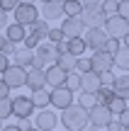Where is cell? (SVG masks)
Returning <instances> with one entry per match:
<instances>
[{
    "label": "cell",
    "instance_id": "1",
    "mask_svg": "<svg viewBox=\"0 0 129 131\" xmlns=\"http://www.w3.org/2000/svg\"><path fill=\"white\" fill-rule=\"evenodd\" d=\"M58 122L66 126V131H83L88 129V112L81 107V104H71L68 109H63L61 117H58Z\"/></svg>",
    "mask_w": 129,
    "mask_h": 131
},
{
    "label": "cell",
    "instance_id": "2",
    "mask_svg": "<svg viewBox=\"0 0 129 131\" xmlns=\"http://www.w3.org/2000/svg\"><path fill=\"white\" fill-rule=\"evenodd\" d=\"M56 58H58L56 46H54V44H49V41H44V44H39V46L34 49V66H32V68L46 70L49 66H56Z\"/></svg>",
    "mask_w": 129,
    "mask_h": 131
},
{
    "label": "cell",
    "instance_id": "3",
    "mask_svg": "<svg viewBox=\"0 0 129 131\" xmlns=\"http://www.w3.org/2000/svg\"><path fill=\"white\" fill-rule=\"evenodd\" d=\"M15 24H19V27H32L34 22L39 19V7L34 3H17V7H15Z\"/></svg>",
    "mask_w": 129,
    "mask_h": 131
},
{
    "label": "cell",
    "instance_id": "4",
    "mask_svg": "<svg viewBox=\"0 0 129 131\" xmlns=\"http://www.w3.org/2000/svg\"><path fill=\"white\" fill-rule=\"evenodd\" d=\"M105 34H107V39H115V41H122V39L129 34V22L127 19H122L120 15H115V17H107V22H105Z\"/></svg>",
    "mask_w": 129,
    "mask_h": 131
},
{
    "label": "cell",
    "instance_id": "5",
    "mask_svg": "<svg viewBox=\"0 0 129 131\" xmlns=\"http://www.w3.org/2000/svg\"><path fill=\"white\" fill-rule=\"evenodd\" d=\"M88 122H90L93 129H107L112 122V114L107 107H102V104H95V107L88 112Z\"/></svg>",
    "mask_w": 129,
    "mask_h": 131
},
{
    "label": "cell",
    "instance_id": "6",
    "mask_svg": "<svg viewBox=\"0 0 129 131\" xmlns=\"http://www.w3.org/2000/svg\"><path fill=\"white\" fill-rule=\"evenodd\" d=\"M61 32H63V39H81L85 34V24H83L81 17H66L61 22Z\"/></svg>",
    "mask_w": 129,
    "mask_h": 131
},
{
    "label": "cell",
    "instance_id": "7",
    "mask_svg": "<svg viewBox=\"0 0 129 131\" xmlns=\"http://www.w3.org/2000/svg\"><path fill=\"white\" fill-rule=\"evenodd\" d=\"M3 83L7 88H22L27 83V68H19V66H7V70L3 73Z\"/></svg>",
    "mask_w": 129,
    "mask_h": 131
},
{
    "label": "cell",
    "instance_id": "8",
    "mask_svg": "<svg viewBox=\"0 0 129 131\" xmlns=\"http://www.w3.org/2000/svg\"><path fill=\"white\" fill-rule=\"evenodd\" d=\"M83 41H85V46L90 49L93 53L95 51H102L107 44V34L105 29H85V34H83Z\"/></svg>",
    "mask_w": 129,
    "mask_h": 131
},
{
    "label": "cell",
    "instance_id": "9",
    "mask_svg": "<svg viewBox=\"0 0 129 131\" xmlns=\"http://www.w3.org/2000/svg\"><path fill=\"white\" fill-rule=\"evenodd\" d=\"M34 112V104L32 100L27 97V95H17V97H12V117H17L19 122L22 119H29Z\"/></svg>",
    "mask_w": 129,
    "mask_h": 131
},
{
    "label": "cell",
    "instance_id": "10",
    "mask_svg": "<svg viewBox=\"0 0 129 131\" xmlns=\"http://www.w3.org/2000/svg\"><path fill=\"white\" fill-rule=\"evenodd\" d=\"M56 124H58V117L54 109H42L34 119V129L37 131H56Z\"/></svg>",
    "mask_w": 129,
    "mask_h": 131
},
{
    "label": "cell",
    "instance_id": "11",
    "mask_svg": "<svg viewBox=\"0 0 129 131\" xmlns=\"http://www.w3.org/2000/svg\"><path fill=\"white\" fill-rule=\"evenodd\" d=\"M112 66H115V58L110 56V53H105V51H95L90 56V70L93 73H107V70H112Z\"/></svg>",
    "mask_w": 129,
    "mask_h": 131
},
{
    "label": "cell",
    "instance_id": "12",
    "mask_svg": "<svg viewBox=\"0 0 129 131\" xmlns=\"http://www.w3.org/2000/svg\"><path fill=\"white\" fill-rule=\"evenodd\" d=\"M71 104H76V100H73V92L68 88H56V90H51V107H56V109H68Z\"/></svg>",
    "mask_w": 129,
    "mask_h": 131
},
{
    "label": "cell",
    "instance_id": "13",
    "mask_svg": "<svg viewBox=\"0 0 129 131\" xmlns=\"http://www.w3.org/2000/svg\"><path fill=\"white\" fill-rule=\"evenodd\" d=\"M44 78H46V85H51V90H56V88H63V85H66L68 73L61 70L58 66H49V68L44 70Z\"/></svg>",
    "mask_w": 129,
    "mask_h": 131
},
{
    "label": "cell",
    "instance_id": "14",
    "mask_svg": "<svg viewBox=\"0 0 129 131\" xmlns=\"http://www.w3.org/2000/svg\"><path fill=\"white\" fill-rule=\"evenodd\" d=\"M12 58H15V66H19V68H27L29 70L34 66V51L27 49V46H17L15 53H12Z\"/></svg>",
    "mask_w": 129,
    "mask_h": 131
},
{
    "label": "cell",
    "instance_id": "15",
    "mask_svg": "<svg viewBox=\"0 0 129 131\" xmlns=\"http://www.w3.org/2000/svg\"><path fill=\"white\" fill-rule=\"evenodd\" d=\"M42 15H44V22L63 17V3L61 0H46V3L42 5Z\"/></svg>",
    "mask_w": 129,
    "mask_h": 131
},
{
    "label": "cell",
    "instance_id": "16",
    "mask_svg": "<svg viewBox=\"0 0 129 131\" xmlns=\"http://www.w3.org/2000/svg\"><path fill=\"white\" fill-rule=\"evenodd\" d=\"M102 85H100V75L97 73H85V75H81V92H85V95H95L97 90H100Z\"/></svg>",
    "mask_w": 129,
    "mask_h": 131
},
{
    "label": "cell",
    "instance_id": "17",
    "mask_svg": "<svg viewBox=\"0 0 129 131\" xmlns=\"http://www.w3.org/2000/svg\"><path fill=\"white\" fill-rule=\"evenodd\" d=\"M27 85L32 92H37V90H44V85H46V78H44V70L42 68H29L27 70Z\"/></svg>",
    "mask_w": 129,
    "mask_h": 131
},
{
    "label": "cell",
    "instance_id": "18",
    "mask_svg": "<svg viewBox=\"0 0 129 131\" xmlns=\"http://www.w3.org/2000/svg\"><path fill=\"white\" fill-rule=\"evenodd\" d=\"M5 39H7L10 44H22L24 39H27V27H19V24H7L5 27Z\"/></svg>",
    "mask_w": 129,
    "mask_h": 131
},
{
    "label": "cell",
    "instance_id": "19",
    "mask_svg": "<svg viewBox=\"0 0 129 131\" xmlns=\"http://www.w3.org/2000/svg\"><path fill=\"white\" fill-rule=\"evenodd\" d=\"M29 100H32V104H34V109H49V104H51V90H37V92H32L29 95Z\"/></svg>",
    "mask_w": 129,
    "mask_h": 131
},
{
    "label": "cell",
    "instance_id": "20",
    "mask_svg": "<svg viewBox=\"0 0 129 131\" xmlns=\"http://www.w3.org/2000/svg\"><path fill=\"white\" fill-rule=\"evenodd\" d=\"M115 97L124 100V102H129V75H120V78L115 80Z\"/></svg>",
    "mask_w": 129,
    "mask_h": 131
},
{
    "label": "cell",
    "instance_id": "21",
    "mask_svg": "<svg viewBox=\"0 0 129 131\" xmlns=\"http://www.w3.org/2000/svg\"><path fill=\"white\" fill-rule=\"evenodd\" d=\"M85 41H83V37L81 39H68L66 41V51L71 53L73 58H83V53H85Z\"/></svg>",
    "mask_w": 129,
    "mask_h": 131
},
{
    "label": "cell",
    "instance_id": "22",
    "mask_svg": "<svg viewBox=\"0 0 129 131\" xmlns=\"http://www.w3.org/2000/svg\"><path fill=\"white\" fill-rule=\"evenodd\" d=\"M49 22H44V19H37V22L29 27V34H34V37H39L42 41H46V37H49Z\"/></svg>",
    "mask_w": 129,
    "mask_h": 131
},
{
    "label": "cell",
    "instance_id": "23",
    "mask_svg": "<svg viewBox=\"0 0 129 131\" xmlns=\"http://www.w3.org/2000/svg\"><path fill=\"white\" fill-rule=\"evenodd\" d=\"M56 66L61 70H66V73H76V58H73L71 53H61V56L56 58Z\"/></svg>",
    "mask_w": 129,
    "mask_h": 131
},
{
    "label": "cell",
    "instance_id": "24",
    "mask_svg": "<svg viewBox=\"0 0 129 131\" xmlns=\"http://www.w3.org/2000/svg\"><path fill=\"white\" fill-rule=\"evenodd\" d=\"M63 15H66V17H81L83 15V3H78V0L63 3Z\"/></svg>",
    "mask_w": 129,
    "mask_h": 131
},
{
    "label": "cell",
    "instance_id": "25",
    "mask_svg": "<svg viewBox=\"0 0 129 131\" xmlns=\"http://www.w3.org/2000/svg\"><path fill=\"white\" fill-rule=\"evenodd\" d=\"M112 58H115V66H117V68H122V70H127V73H129V49L120 46V51H117Z\"/></svg>",
    "mask_w": 129,
    "mask_h": 131
},
{
    "label": "cell",
    "instance_id": "26",
    "mask_svg": "<svg viewBox=\"0 0 129 131\" xmlns=\"http://www.w3.org/2000/svg\"><path fill=\"white\" fill-rule=\"evenodd\" d=\"M95 100H97V104L107 107V104L115 100V90H112V88H100V90L95 92Z\"/></svg>",
    "mask_w": 129,
    "mask_h": 131
},
{
    "label": "cell",
    "instance_id": "27",
    "mask_svg": "<svg viewBox=\"0 0 129 131\" xmlns=\"http://www.w3.org/2000/svg\"><path fill=\"white\" fill-rule=\"evenodd\" d=\"M107 109H110L112 117H115V114H117V117H122V114L129 109V102H124V100H120V97H115L110 104H107Z\"/></svg>",
    "mask_w": 129,
    "mask_h": 131
},
{
    "label": "cell",
    "instance_id": "28",
    "mask_svg": "<svg viewBox=\"0 0 129 131\" xmlns=\"http://www.w3.org/2000/svg\"><path fill=\"white\" fill-rule=\"evenodd\" d=\"M76 104H81L85 112H90V109L97 104V100H95V95H85V92H81V97L76 100Z\"/></svg>",
    "mask_w": 129,
    "mask_h": 131
},
{
    "label": "cell",
    "instance_id": "29",
    "mask_svg": "<svg viewBox=\"0 0 129 131\" xmlns=\"http://www.w3.org/2000/svg\"><path fill=\"white\" fill-rule=\"evenodd\" d=\"M63 88H68L73 95H76V92H81V75H78V73H68L66 85H63Z\"/></svg>",
    "mask_w": 129,
    "mask_h": 131
},
{
    "label": "cell",
    "instance_id": "30",
    "mask_svg": "<svg viewBox=\"0 0 129 131\" xmlns=\"http://www.w3.org/2000/svg\"><path fill=\"white\" fill-rule=\"evenodd\" d=\"M12 117V100H0V124Z\"/></svg>",
    "mask_w": 129,
    "mask_h": 131
},
{
    "label": "cell",
    "instance_id": "31",
    "mask_svg": "<svg viewBox=\"0 0 129 131\" xmlns=\"http://www.w3.org/2000/svg\"><path fill=\"white\" fill-rule=\"evenodd\" d=\"M46 41H49V44H54V46H56V44H63V41H66V39H63V32H61V27H51V29H49V37H46Z\"/></svg>",
    "mask_w": 129,
    "mask_h": 131
},
{
    "label": "cell",
    "instance_id": "32",
    "mask_svg": "<svg viewBox=\"0 0 129 131\" xmlns=\"http://www.w3.org/2000/svg\"><path fill=\"white\" fill-rule=\"evenodd\" d=\"M102 12H105L107 17H115V15L120 12V0H105V3H102Z\"/></svg>",
    "mask_w": 129,
    "mask_h": 131
},
{
    "label": "cell",
    "instance_id": "33",
    "mask_svg": "<svg viewBox=\"0 0 129 131\" xmlns=\"http://www.w3.org/2000/svg\"><path fill=\"white\" fill-rule=\"evenodd\" d=\"M115 80H117V75L112 73V70L100 73V85H102V88H115Z\"/></svg>",
    "mask_w": 129,
    "mask_h": 131
},
{
    "label": "cell",
    "instance_id": "34",
    "mask_svg": "<svg viewBox=\"0 0 129 131\" xmlns=\"http://www.w3.org/2000/svg\"><path fill=\"white\" fill-rule=\"evenodd\" d=\"M76 73L78 75L90 73V58H76Z\"/></svg>",
    "mask_w": 129,
    "mask_h": 131
},
{
    "label": "cell",
    "instance_id": "35",
    "mask_svg": "<svg viewBox=\"0 0 129 131\" xmlns=\"http://www.w3.org/2000/svg\"><path fill=\"white\" fill-rule=\"evenodd\" d=\"M10 53H15V46L5 39V34H0V56H10Z\"/></svg>",
    "mask_w": 129,
    "mask_h": 131
},
{
    "label": "cell",
    "instance_id": "36",
    "mask_svg": "<svg viewBox=\"0 0 129 131\" xmlns=\"http://www.w3.org/2000/svg\"><path fill=\"white\" fill-rule=\"evenodd\" d=\"M120 46H122L120 41H115V39H107V44H105V49H102V51L110 53V56H115V53L120 51Z\"/></svg>",
    "mask_w": 129,
    "mask_h": 131
},
{
    "label": "cell",
    "instance_id": "37",
    "mask_svg": "<svg viewBox=\"0 0 129 131\" xmlns=\"http://www.w3.org/2000/svg\"><path fill=\"white\" fill-rule=\"evenodd\" d=\"M15 7H17V0H0V10H3L5 15L15 12Z\"/></svg>",
    "mask_w": 129,
    "mask_h": 131
},
{
    "label": "cell",
    "instance_id": "38",
    "mask_svg": "<svg viewBox=\"0 0 129 131\" xmlns=\"http://www.w3.org/2000/svg\"><path fill=\"white\" fill-rule=\"evenodd\" d=\"M117 15L129 22V0H120V12H117Z\"/></svg>",
    "mask_w": 129,
    "mask_h": 131
},
{
    "label": "cell",
    "instance_id": "39",
    "mask_svg": "<svg viewBox=\"0 0 129 131\" xmlns=\"http://www.w3.org/2000/svg\"><path fill=\"white\" fill-rule=\"evenodd\" d=\"M0 100H10V88L3 83V78H0Z\"/></svg>",
    "mask_w": 129,
    "mask_h": 131
},
{
    "label": "cell",
    "instance_id": "40",
    "mask_svg": "<svg viewBox=\"0 0 129 131\" xmlns=\"http://www.w3.org/2000/svg\"><path fill=\"white\" fill-rule=\"evenodd\" d=\"M17 126H19V131H29V129H34V126H32V122H29V119H22V122H19Z\"/></svg>",
    "mask_w": 129,
    "mask_h": 131
},
{
    "label": "cell",
    "instance_id": "41",
    "mask_svg": "<svg viewBox=\"0 0 129 131\" xmlns=\"http://www.w3.org/2000/svg\"><path fill=\"white\" fill-rule=\"evenodd\" d=\"M107 131H127V129L122 126L120 122H110V126H107Z\"/></svg>",
    "mask_w": 129,
    "mask_h": 131
},
{
    "label": "cell",
    "instance_id": "42",
    "mask_svg": "<svg viewBox=\"0 0 129 131\" xmlns=\"http://www.w3.org/2000/svg\"><path fill=\"white\" fill-rule=\"evenodd\" d=\"M120 124H122L124 129H129V109H127V112H124V114L120 117Z\"/></svg>",
    "mask_w": 129,
    "mask_h": 131
},
{
    "label": "cell",
    "instance_id": "43",
    "mask_svg": "<svg viewBox=\"0 0 129 131\" xmlns=\"http://www.w3.org/2000/svg\"><path fill=\"white\" fill-rule=\"evenodd\" d=\"M7 66H10V63H7V56H0V75L7 70Z\"/></svg>",
    "mask_w": 129,
    "mask_h": 131
},
{
    "label": "cell",
    "instance_id": "44",
    "mask_svg": "<svg viewBox=\"0 0 129 131\" xmlns=\"http://www.w3.org/2000/svg\"><path fill=\"white\" fill-rule=\"evenodd\" d=\"M5 27H7V15L0 10V29H5Z\"/></svg>",
    "mask_w": 129,
    "mask_h": 131
},
{
    "label": "cell",
    "instance_id": "45",
    "mask_svg": "<svg viewBox=\"0 0 129 131\" xmlns=\"http://www.w3.org/2000/svg\"><path fill=\"white\" fill-rule=\"evenodd\" d=\"M0 131H19V126H17V124H5Z\"/></svg>",
    "mask_w": 129,
    "mask_h": 131
},
{
    "label": "cell",
    "instance_id": "46",
    "mask_svg": "<svg viewBox=\"0 0 129 131\" xmlns=\"http://www.w3.org/2000/svg\"><path fill=\"white\" fill-rule=\"evenodd\" d=\"M122 46H124V49H129V34H127L124 39H122Z\"/></svg>",
    "mask_w": 129,
    "mask_h": 131
},
{
    "label": "cell",
    "instance_id": "47",
    "mask_svg": "<svg viewBox=\"0 0 129 131\" xmlns=\"http://www.w3.org/2000/svg\"><path fill=\"white\" fill-rule=\"evenodd\" d=\"M29 131H37V129H29Z\"/></svg>",
    "mask_w": 129,
    "mask_h": 131
},
{
    "label": "cell",
    "instance_id": "48",
    "mask_svg": "<svg viewBox=\"0 0 129 131\" xmlns=\"http://www.w3.org/2000/svg\"><path fill=\"white\" fill-rule=\"evenodd\" d=\"M0 129H3V124H0Z\"/></svg>",
    "mask_w": 129,
    "mask_h": 131
},
{
    "label": "cell",
    "instance_id": "49",
    "mask_svg": "<svg viewBox=\"0 0 129 131\" xmlns=\"http://www.w3.org/2000/svg\"><path fill=\"white\" fill-rule=\"evenodd\" d=\"M83 131H88V129H83Z\"/></svg>",
    "mask_w": 129,
    "mask_h": 131
},
{
    "label": "cell",
    "instance_id": "50",
    "mask_svg": "<svg viewBox=\"0 0 129 131\" xmlns=\"http://www.w3.org/2000/svg\"><path fill=\"white\" fill-rule=\"evenodd\" d=\"M127 131H129V129H127Z\"/></svg>",
    "mask_w": 129,
    "mask_h": 131
}]
</instances>
